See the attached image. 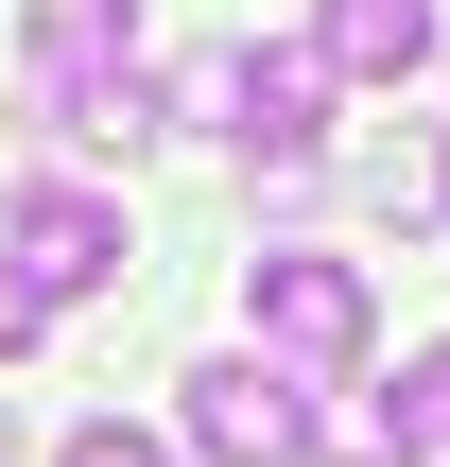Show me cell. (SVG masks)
Listing matches in <instances>:
<instances>
[{
  "mask_svg": "<svg viewBox=\"0 0 450 467\" xmlns=\"http://www.w3.org/2000/svg\"><path fill=\"white\" fill-rule=\"evenodd\" d=\"M35 35V87H87V69H139V0H17Z\"/></svg>",
  "mask_w": 450,
  "mask_h": 467,
  "instance_id": "obj_6",
  "label": "cell"
},
{
  "mask_svg": "<svg viewBox=\"0 0 450 467\" xmlns=\"http://www.w3.org/2000/svg\"><path fill=\"white\" fill-rule=\"evenodd\" d=\"M52 467H173V433H139V416H87V433H69Z\"/></svg>",
  "mask_w": 450,
  "mask_h": 467,
  "instance_id": "obj_10",
  "label": "cell"
},
{
  "mask_svg": "<svg viewBox=\"0 0 450 467\" xmlns=\"http://www.w3.org/2000/svg\"><path fill=\"white\" fill-rule=\"evenodd\" d=\"M35 329H52V312H35V295H17V277H0V364H17V347H35Z\"/></svg>",
  "mask_w": 450,
  "mask_h": 467,
  "instance_id": "obj_12",
  "label": "cell"
},
{
  "mask_svg": "<svg viewBox=\"0 0 450 467\" xmlns=\"http://www.w3.org/2000/svg\"><path fill=\"white\" fill-rule=\"evenodd\" d=\"M52 121H69L87 156H139V139H156V69H87V87H52Z\"/></svg>",
  "mask_w": 450,
  "mask_h": 467,
  "instance_id": "obj_7",
  "label": "cell"
},
{
  "mask_svg": "<svg viewBox=\"0 0 450 467\" xmlns=\"http://www.w3.org/2000/svg\"><path fill=\"white\" fill-rule=\"evenodd\" d=\"M17 208H35V139L0 121V225H17Z\"/></svg>",
  "mask_w": 450,
  "mask_h": 467,
  "instance_id": "obj_11",
  "label": "cell"
},
{
  "mask_svg": "<svg viewBox=\"0 0 450 467\" xmlns=\"http://www.w3.org/2000/svg\"><path fill=\"white\" fill-rule=\"evenodd\" d=\"M173 451L191 467H312V381L260 364V347H208L173 381Z\"/></svg>",
  "mask_w": 450,
  "mask_h": 467,
  "instance_id": "obj_1",
  "label": "cell"
},
{
  "mask_svg": "<svg viewBox=\"0 0 450 467\" xmlns=\"http://www.w3.org/2000/svg\"><path fill=\"white\" fill-rule=\"evenodd\" d=\"M312 467H416L399 399H330V416H312Z\"/></svg>",
  "mask_w": 450,
  "mask_h": 467,
  "instance_id": "obj_8",
  "label": "cell"
},
{
  "mask_svg": "<svg viewBox=\"0 0 450 467\" xmlns=\"http://www.w3.org/2000/svg\"><path fill=\"white\" fill-rule=\"evenodd\" d=\"M243 329H260V364H364L382 295H364L347 243H260L243 260Z\"/></svg>",
  "mask_w": 450,
  "mask_h": 467,
  "instance_id": "obj_2",
  "label": "cell"
},
{
  "mask_svg": "<svg viewBox=\"0 0 450 467\" xmlns=\"http://www.w3.org/2000/svg\"><path fill=\"white\" fill-rule=\"evenodd\" d=\"M0 277H17L35 312H69V295H104V277H121V208H104V191H35V208L0 225Z\"/></svg>",
  "mask_w": 450,
  "mask_h": 467,
  "instance_id": "obj_4",
  "label": "cell"
},
{
  "mask_svg": "<svg viewBox=\"0 0 450 467\" xmlns=\"http://www.w3.org/2000/svg\"><path fill=\"white\" fill-rule=\"evenodd\" d=\"M260 173H312L330 156V52L312 35H243V121H225Z\"/></svg>",
  "mask_w": 450,
  "mask_h": 467,
  "instance_id": "obj_3",
  "label": "cell"
},
{
  "mask_svg": "<svg viewBox=\"0 0 450 467\" xmlns=\"http://www.w3.org/2000/svg\"><path fill=\"white\" fill-rule=\"evenodd\" d=\"M434 208H450V156H434Z\"/></svg>",
  "mask_w": 450,
  "mask_h": 467,
  "instance_id": "obj_13",
  "label": "cell"
},
{
  "mask_svg": "<svg viewBox=\"0 0 450 467\" xmlns=\"http://www.w3.org/2000/svg\"><path fill=\"white\" fill-rule=\"evenodd\" d=\"M382 399H399V433H416V467H434V451H450V329L399 364V381H382Z\"/></svg>",
  "mask_w": 450,
  "mask_h": 467,
  "instance_id": "obj_9",
  "label": "cell"
},
{
  "mask_svg": "<svg viewBox=\"0 0 450 467\" xmlns=\"http://www.w3.org/2000/svg\"><path fill=\"white\" fill-rule=\"evenodd\" d=\"M312 52H330V87H416L434 69V0H330Z\"/></svg>",
  "mask_w": 450,
  "mask_h": 467,
  "instance_id": "obj_5",
  "label": "cell"
}]
</instances>
